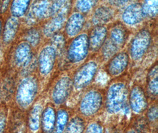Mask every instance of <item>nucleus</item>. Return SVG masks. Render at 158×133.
Wrapping results in <instances>:
<instances>
[{
    "instance_id": "obj_11",
    "label": "nucleus",
    "mask_w": 158,
    "mask_h": 133,
    "mask_svg": "<svg viewBox=\"0 0 158 133\" xmlns=\"http://www.w3.org/2000/svg\"><path fill=\"white\" fill-rule=\"evenodd\" d=\"M120 11L107 1H100L88 17L86 30L96 25H108L118 19Z\"/></svg>"
},
{
    "instance_id": "obj_26",
    "label": "nucleus",
    "mask_w": 158,
    "mask_h": 133,
    "mask_svg": "<svg viewBox=\"0 0 158 133\" xmlns=\"http://www.w3.org/2000/svg\"><path fill=\"white\" fill-rule=\"evenodd\" d=\"M32 1H12L8 14L17 19L23 20L28 13Z\"/></svg>"
},
{
    "instance_id": "obj_27",
    "label": "nucleus",
    "mask_w": 158,
    "mask_h": 133,
    "mask_svg": "<svg viewBox=\"0 0 158 133\" xmlns=\"http://www.w3.org/2000/svg\"><path fill=\"white\" fill-rule=\"evenodd\" d=\"M88 122L81 115L73 113L68 123L64 133H84Z\"/></svg>"
},
{
    "instance_id": "obj_6",
    "label": "nucleus",
    "mask_w": 158,
    "mask_h": 133,
    "mask_svg": "<svg viewBox=\"0 0 158 133\" xmlns=\"http://www.w3.org/2000/svg\"><path fill=\"white\" fill-rule=\"evenodd\" d=\"M103 63L100 53H95L89 55L85 60L72 69V98H77L81 92L96 82Z\"/></svg>"
},
{
    "instance_id": "obj_4",
    "label": "nucleus",
    "mask_w": 158,
    "mask_h": 133,
    "mask_svg": "<svg viewBox=\"0 0 158 133\" xmlns=\"http://www.w3.org/2000/svg\"><path fill=\"white\" fill-rule=\"evenodd\" d=\"M104 105V86L95 82L79 94L72 107L74 113L89 121L105 115Z\"/></svg>"
},
{
    "instance_id": "obj_15",
    "label": "nucleus",
    "mask_w": 158,
    "mask_h": 133,
    "mask_svg": "<svg viewBox=\"0 0 158 133\" xmlns=\"http://www.w3.org/2000/svg\"><path fill=\"white\" fill-rule=\"evenodd\" d=\"M22 28V20L7 15L4 19L0 43L4 49L10 48L18 41Z\"/></svg>"
},
{
    "instance_id": "obj_35",
    "label": "nucleus",
    "mask_w": 158,
    "mask_h": 133,
    "mask_svg": "<svg viewBox=\"0 0 158 133\" xmlns=\"http://www.w3.org/2000/svg\"><path fill=\"white\" fill-rule=\"evenodd\" d=\"M1 73L0 72V92H1Z\"/></svg>"
},
{
    "instance_id": "obj_29",
    "label": "nucleus",
    "mask_w": 158,
    "mask_h": 133,
    "mask_svg": "<svg viewBox=\"0 0 158 133\" xmlns=\"http://www.w3.org/2000/svg\"><path fill=\"white\" fill-rule=\"evenodd\" d=\"M142 6L146 20H151L158 19V1H142Z\"/></svg>"
},
{
    "instance_id": "obj_30",
    "label": "nucleus",
    "mask_w": 158,
    "mask_h": 133,
    "mask_svg": "<svg viewBox=\"0 0 158 133\" xmlns=\"http://www.w3.org/2000/svg\"><path fill=\"white\" fill-rule=\"evenodd\" d=\"M144 116L152 129H157L158 118V101L152 102Z\"/></svg>"
},
{
    "instance_id": "obj_5",
    "label": "nucleus",
    "mask_w": 158,
    "mask_h": 133,
    "mask_svg": "<svg viewBox=\"0 0 158 133\" xmlns=\"http://www.w3.org/2000/svg\"><path fill=\"white\" fill-rule=\"evenodd\" d=\"M43 85L37 72L19 77L13 104L27 112L43 92Z\"/></svg>"
},
{
    "instance_id": "obj_16",
    "label": "nucleus",
    "mask_w": 158,
    "mask_h": 133,
    "mask_svg": "<svg viewBox=\"0 0 158 133\" xmlns=\"http://www.w3.org/2000/svg\"><path fill=\"white\" fill-rule=\"evenodd\" d=\"M88 17L85 14H82L72 9L65 22L62 33L68 40L79 35L86 30Z\"/></svg>"
},
{
    "instance_id": "obj_21",
    "label": "nucleus",
    "mask_w": 158,
    "mask_h": 133,
    "mask_svg": "<svg viewBox=\"0 0 158 133\" xmlns=\"http://www.w3.org/2000/svg\"><path fill=\"white\" fill-rule=\"evenodd\" d=\"M89 46V55L98 53L106 42L108 25H96L86 29Z\"/></svg>"
},
{
    "instance_id": "obj_19",
    "label": "nucleus",
    "mask_w": 158,
    "mask_h": 133,
    "mask_svg": "<svg viewBox=\"0 0 158 133\" xmlns=\"http://www.w3.org/2000/svg\"><path fill=\"white\" fill-rule=\"evenodd\" d=\"M48 101L44 91L39 98L26 112L27 129L30 133H38L40 131V120L43 107Z\"/></svg>"
},
{
    "instance_id": "obj_9",
    "label": "nucleus",
    "mask_w": 158,
    "mask_h": 133,
    "mask_svg": "<svg viewBox=\"0 0 158 133\" xmlns=\"http://www.w3.org/2000/svg\"><path fill=\"white\" fill-rule=\"evenodd\" d=\"M87 30L67 40L59 70H72L89 55Z\"/></svg>"
},
{
    "instance_id": "obj_32",
    "label": "nucleus",
    "mask_w": 158,
    "mask_h": 133,
    "mask_svg": "<svg viewBox=\"0 0 158 133\" xmlns=\"http://www.w3.org/2000/svg\"><path fill=\"white\" fill-rule=\"evenodd\" d=\"M10 106L4 102L0 101V133H6Z\"/></svg>"
},
{
    "instance_id": "obj_20",
    "label": "nucleus",
    "mask_w": 158,
    "mask_h": 133,
    "mask_svg": "<svg viewBox=\"0 0 158 133\" xmlns=\"http://www.w3.org/2000/svg\"><path fill=\"white\" fill-rule=\"evenodd\" d=\"M144 84L151 103L158 101V59H155L144 70Z\"/></svg>"
},
{
    "instance_id": "obj_12",
    "label": "nucleus",
    "mask_w": 158,
    "mask_h": 133,
    "mask_svg": "<svg viewBox=\"0 0 158 133\" xmlns=\"http://www.w3.org/2000/svg\"><path fill=\"white\" fill-rule=\"evenodd\" d=\"M131 59L127 49L125 48L105 61L101 70L110 79H111L125 73L131 69Z\"/></svg>"
},
{
    "instance_id": "obj_7",
    "label": "nucleus",
    "mask_w": 158,
    "mask_h": 133,
    "mask_svg": "<svg viewBox=\"0 0 158 133\" xmlns=\"http://www.w3.org/2000/svg\"><path fill=\"white\" fill-rule=\"evenodd\" d=\"M48 101L57 108L72 99L73 86L72 70H58L45 87Z\"/></svg>"
},
{
    "instance_id": "obj_34",
    "label": "nucleus",
    "mask_w": 158,
    "mask_h": 133,
    "mask_svg": "<svg viewBox=\"0 0 158 133\" xmlns=\"http://www.w3.org/2000/svg\"><path fill=\"white\" fill-rule=\"evenodd\" d=\"M4 17L0 16V43L1 40V35H2V26H3V22H4Z\"/></svg>"
},
{
    "instance_id": "obj_14",
    "label": "nucleus",
    "mask_w": 158,
    "mask_h": 133,
    "mask_svg": "<svg viewBox=\"0 0 158 133\" xmlns=\"http://www.w3.org/2000/svg\"><path fill=\"white\" fill-rule=\"evenodd\" d=\"M118 19L126 26L134 30L148 21L142 10V1H131L121 10Z\"/></svg>"
},
{
    "instance_id": "obj_1",
    "label": "nucleus",
    "mask_w": 158,
    "mask_h": 133,
    "mask_svg": "<svg viewBox=\"0 0 158 133\" xmlns=\"http://www.w3.org/2000/svg\"><path fill=\"white\" fill-rule=\"evenodd\" d=\"M126 48L131 59V69L140 71L152 53H157L158 19L146 21L136 28Z\"/></svg>"
},
{
    "instance_id": "obj_28",
    "label": "nucleus",
    "mask_w": 158,
    "mask_h": 133,
    "mask_svg": "<svg viewBox=\"0 0 158 133\" xmlns=\"http://www.w3.org/2000/svg\"><path fill=\"white\" fill-rule=\"evenodd\" d=\"M100 1H73L72 9L87 16L91 14Z\"/></svg>"
},
{
    "instance_id": "obj_2",
    "label": "nucleus",
    "mask_w": 158,
    "mask_h": 133,
    "mask_svg": "<svg viewBox=\"0 0 158 133\" xmlns=\"http://www.w3.org/2000/svg\"><path fill=\"white\" fill-rule=\"evenodd\" d=\"M66 42L61 32L44 40L37 50V73L44 86L59 69Z\"/></svg>"
},
{
    "instance_id": "obj_22",
    "label": "nucleus",
    "mask_w": 158,
    "mask_h": 133,
    "mask_svg": "<svg viewBox=\"0 0 158 133\" xmlns=\"http://www.w3.org/2000/svg\"><path fill=\"white\" fill-rule=\"evenodd\" d=\"M57 107L51 102L47 101L43 107L40 120V131L51 133L55 126L56 119Z\"/></svg>"
},
{
    "instance_id": "obj_24",
    "label": "nucleus",
    "mask_w": 158,
    "mask_h": 133,
    "mask_svg": "<svg viewBox=\"0 0 158 133\" xmlns=\"http://www.w3.org/2000/svg\"><path fill=\"white\" fill-rule=\"evenodd\" d=\"M73 113L72 106L68 104L58 107L55 126L51 133H64L68 123Z\"/></svg>"
},
{
    "instance_id": "obj_23",
    "label": "nucleus",
    "mask_w": 158,
    "mask_h": 133,
    "mask_svg": "<svg viewBox=\"0 0 158 133\" xmlns=\"http://www.w3.org/2000/svg\"><path fill=\"white\" fill-rule=\"evenodd\" d=\"M19 40H22L29 43L31 47L36 50L39 49L44 42L40 25L23 27Z\"/></svg>"
},
{
    "instance_id": "obj_10",
    "label": "nucleus",
    "mask_w": 158,
    "mask_h": 133,
    "mask_svg": "<svg viewBox=\"0 0 158 133\" xmlns=\"http://www.w3.org/2000/svg\"><path fill=\"white\" fill-rule=\"evenodd\" d=\"M139 71L133 78L130 88L128 108L131 115H143L151 104L144 84V70Z\"/></svg>"
},
{
    "instance_id": "obj_3",
    "label": "nucleus",
    "mask_w": 158,
    "mask_h": 133,
    "mask_svg": "<svg viewBox=\"0 0 158 133\" xmlns=\"http://www.w3.org/2000/svg\"><path fill=\"white\" fill-rule=\"evenodd\" d=\"M136 70L130 69L122 75L110 79L105 88V115H115L124 113L128 108L130 88Z\"/></svg>"
},
{
    "instance_id": "obj_33",
    "label": "nucleus",
    "mask_w": 158,
    "mask_h": 133,
    "mask_svg": "<svg viewBox=\"0 0 158 133\" xmlns=\"http://www.w3.org/2000/svg\"><path fill=\"white\" fill-rule=\"evenodd\" d=\"M11 1H0V16L4 17V15L8 14Z\"/></svg>"
},
{
    "instance_id": "obj_25",
    "label": "nucleus",
    "mask_w": 158,
    "mask_h": 133,
    "mask_svg": "<svg viewBox=\"0 0 158 133\" xmlns=\"http://www.w3.org/2000/svg\"><path fill=\"white\" fill-rule=\"evenodd\" d=\"M151 130L144 115H131L122 133H146Z\"/></svg>"
},
{
    "instance_id": "obj_8",
    "label": "nucleus",
    "mask_w": 158,
    "mask_h": 133,
    "mask_svg": "<svg viewBox=\"0 0 158 133\" xmlns=\"http://www.w3.org/2000/svg\"><path fill=\"white\" fill-rule=\"evenodd\" d=\"M134 30L126 26L118 19L108 24L107 40L99 52L104 62L126 48Z\"/></svg>"
},
{
    "instance_id": "obj_31",
    "label": "nucleus",
    "mask_w": 158,
    "mask_h": 133,
    "mask_svg": "<svg viewBox=\"0 0 158 133\" xmlns=\"http://www.w3.org/2000/svg\"><path fill=\"white\" fill-rule=\"evenodd\" d=\"M103 117L89 121L84 133H104L105 121Z\"/></svg>"
},
{
    "instance_id": "obj_17",
    "label": "nucleus",
    "mask_w": 158,
    "mask_h": 133,
    "mask_svg": "<svg viewBox=\"0 0 158 133\" xmlns=\"http://www.w3.org/2000/svg\"><path fill=\"white\" fill-rule=\"evenodd\" d=\"M18 79L17 72L9 67L4 70L3 74L1 73L0 101L11 105V102L13 101Z\"/></svg>"
},
{
    "instance_id": "obj_18",
    "label": "nucleus",
    "mask_w": 158,
    "mask_h": 133,
    "mask_svg": "<svg viewBox=\"0 0 158 133\" xmlns=\"http://www.w3.org/2000/svg\"><path fill=\"white\" fill-rule=\"evenodd\" d=\"M72 9L66 10L49 17L40 25L44 40L62 32L66 20Z\"/></svg>"
},
{
    "instance_id": "obj_13",
    "label": "nucleus",
    "mask_w": 158,
    "mask_h": 133,
    "mask_svg": "<svg viewBox=\"0 0 158 133\" xmlns=\"http://www.w3.org/2000/svg\"><path fill=\"white\" fill-rule=\"evenodd\" d=\"M51 1H32L28 13L22 20L23 27L40 25L50 17Z\"/></svg>"
}]
</instances>
